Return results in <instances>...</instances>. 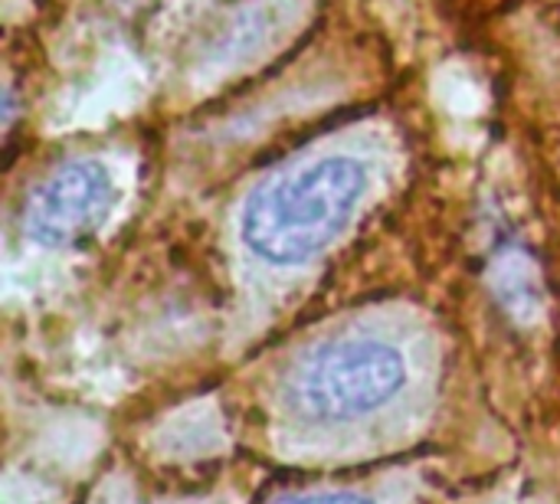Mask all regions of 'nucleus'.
I'll return each instance as SVG.
<instances>
[{
	"label": "nucleus",
	"mask_w": 560,
	"mask_h": 504,
	"mask_svg": "<svg viewBox=\"0 0 560 504\" xmlns=\"http://www.w3.org/2000/svg\"><path fill=\"white\" fill-rule=\"evenodd\" d=\"M368 190V167L351 154H328L285 171L243 207L246 246L272 266H302L351 223Z\"/></svg>",
	"instance_id": "f257e3e1"
},
{
	"label": "nucleus",
	"mask_w": 560,
	"mask_h": 504,
	"mask_svg": "<svg viewBox=\"0 0 560 504\" xmlns=\"http://www.w3.org/2000/svg\"><path fill=\"white\" fill-rule=\"evenodd\" d=\"M404 384V354L390 341L358 335L315 348L299 364L289 400L312 423H348L394 400Z\"/></svg>",
	"instance_id": "f03ea898"
},
{
	"label": "nucleus",
	"mask_w": 560,
	"mask_h": 504,
	"mask_svg": "<svg viewBox=\"0 0 560 504\" xmlns=\"http://www.w3.org/2000/svg\"><path fill=\"white\" fill-rule=\"evenodd\" d=\"M118 203L115 177L98 161H72L23 203V233L39 246H75L95 236Z\"/></svg>",
	"instance_id": "7ed1b4c3"
},
{
	"label": "nucleus",
	"mask_w": 560,
	"mask_h": 504,
	"mask_svg": "<svg viewBox=\"0 0 560 504\" xmlns=\"http://www.w3.org/2000/svg\"><path fill=\"white\" fill-rule=\"evenodd\" d=\"M276 504H371L361 495H345V492H325V495H289V499H279Z\"/></svg>",
	"instance_id": "20e7f679"
}]
</instances>
